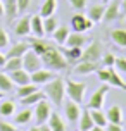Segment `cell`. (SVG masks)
I'll use <instances>...</instances> for the list:
<instances>
[{"instance_id":"30bf717a","label":"cell","mask_w":126,"mask_h":131,"mask_svg":"<svg viewBox=\"0 0 126 131\" xmlns=\"http://www.w3.org/2000/svg\"><path fill=\"white\" fill-rule=\"evenodd\" d=\"M119 16H121V2L119 0H114L109 5H106V12H104L102 21L104 23H111V21H116Z\"/></svg>"},{"instance_id":"52a82bcc","label":"cell","mask_w":126,"mask_h":131,"mask_svg":"<svg viewBox=\"0 0 126 131\" xmlns=\"http://www.w3.org/2000/svg\"><path fill=\"white\" fill-rule=\"evenodd\" d=\"M109 90H111V86L107 85V83H104L102 86H99V88L93 92V95L90 97V100H88V107H90V109H102L104 100H106Z\"/></svg>"},{"instance_id":"f6af8a7d","label":"cell","mask_w":126,"mask_h":131,"mask_svg":"<svg viewBox=\"0 0 126 131\" xmlns=\"http://www.w3.org/2000/svg\"><path fill=\"white\" fill-rule=\"evenodd\" d=\"M90 131H106V128H104V126H97V124H95Z\"/></svg>"},{"instance_id":"4316f807","label":"cell","mask_w":126,"mask_h":131,"mask_svg":"<svg viewBox=\"0 0 126 131\" xmlns=\"http://www.w3.org/2000/svg\"><path fill=\"white\" fill-rule=\"evenodd\" d=\"M104 12H106V5L102 4H95L88 9V17L93 21V23H100L102 17H104Z\"/></svg>"},{"instance_id":"c3c4849f","label":"cell","mask_w":126,"mask_h":131,"mask_svg":"<svg viewBox=\"0 0 126 131\" xmlns=\"http://www.w3.org/2000/svg\"><path fill=\"white\" fill-rule=\"evenodd\" d=\"M4 95H5V93H4V92H0V100H2V98H4Z\"/></svg>"},{"instance_id":"bcb514c9","label":"cell","mask_w":126,"mask_h":131,"mask_svg":"<svg viewBox=\"0 0 126 131\" xmlns=\"http://www.w3.org/2000/svg\"><path fill=\"white\" fill-rule=\"evenodd\" d=\"M121 10L126 14V0H121Z\"/></svg>"},{"instance_id":"f546056e","label":"cell","mask_w":126,"mask_h":131,"mask_svg":"<svg viewBox=\"0 0 126 131\" xmlns=\"http://www.w3.org/2000/svg\"><path fill=\"white\" fill-rule=\"evenodd\" d=\"M14 86H16V85L12 83L10 76H9L5 71H0V92L9 93V92H12V90H14Z\"/></svg>"},{"instance_id":"ffe728a7","label":"cell","mask_w":126,"mask_h":131,"mask_svg":"<svg viewBox=\"0 0 126 131\" xmlns=\"http://www.w3.org/2000/svg\"><path fill=\"white\" fill-rule=\"evenodd\" d=\"M17 0H5L4 2V14L7 17V23H12L17 16Z\"/></svg>"},{"instance_id":"484cf974","label":"cell","mask_w":126,"mask_h":131,"mask_svg":"<svg viewBox=\"0 0 126 131\" xmlns=\"http://www.w3.org/2000/svg\"><path fill=\"white\" fill-rule=\"evenodd\" d=\"M16 111V104L14 100H9V98H2L0 100V117H10Z\"/></svg>"},{"instance_id":"ab89813d","label":"cell","mask_w":126,"mask_h":131,"mask_svg":"<svg viewBox=\"0 0 126 131\" xmlns=\"http://www.w3.org/2000/svg\"><path fill=\"white\" fill-rule=\"evenodd\" d=\"M0 131H17V128L10 123L4 121V119H0Z\"/></svg>"},{"instance_id":"8d00e7d4","label":"cell","mask_w":126,"mask_h":131,"mask_svg":"<svg viewBox=\"0 0 126 131\" xmlns=\"http://www.w3.org/2000/svg\"><path fill=\"white\" fill-rule=\"evenodd\" d=\"M10 45V41H9V35L4 28H0V48H7V47Z\"/></svg>"},{"instance_id":"ba28073f","label":"cell","mask_w":126,"mask_h":131,"mask_svg":"<svg viewBox=\"0 0 126 131\" xmlns=\"http://www.w3.org/2000/svg\"><path fill=\"white\" fill-rule=\"evenodd\" d=\"M93 23L90 17H86L83 14H74L73 17H71V28H73V31L76 33H85L88 29H92L93 28Z\"/></svg>"},{"instance_id":"3957f363","label":"cell","mask_w":126,"mask_h":131,"mask_svg":"<svg viewBox=\"0 0 126 131\" xmlns=\"http://www.w3.org/2000/svg\"><path fill=\"white\" fill-rule=\"evenodd\" d=\"M86 92V83H80V81H73V79H66V95L69 100H73L76 104L83 102Z\"/></svg>"},{"instance_id":"9c48e42d","label":"cell","mask_w":126,"mask_h":131,"mask_svg":"<svg viewBox=\"0 0 126 131\" xmlns=\"http://www.w3.org/2000/svg\"><path fill=\"white\" fill-rule=\"evenodd\" d=\"M54 78H55V71H50L47 67H40L38 71L29 74V79H31V83H35V85H45V83H48Z\"/></svg>"},{"instance_id":"f35d334b","label":"cell","mask_w":126,"mask_h":131,"mask_svg":"<svg viewBox=\"0 0 126 131\" xmlns=\"http://www.w3.org/2000/svg\"><path fill=\"white\" fill-rule=\"evenodd\" d=\"M114 66L118 67V71H119V72H124V74H126V59H124V57H116Z\"/></svg>"},{"instance_id":"277c9868","label":"cell","mask_w":126,"mask_h":131,"mask_svg":"<svg viewBox=\"0 0 126 131\" xmlns=\"http://www.w3.org/2000/svg\"><path fill=\"white\" fill-rule=\"evenodd\" d=\"M104 53V45L100 43L99 40H93L90 41L86 48H83V53H81V59L80 60H90V62H97V60L102 57ZM78 60V62H80Z\"/></svg>"},{"instance_id":"4fadbf2b","label":"cell","mask_w":126,"mask_h":131,"mask_svg":"<svg viewBox=\"0 0 126 131\" xmlns=\"http://www.w3.org/2000/svg\"><path fill=\"white\" fill-rule=\"evenodd\" d=\"M14 33L17 36H28L31 33V16H24L17 21V24L14 26Z\"/></svg>"},{"instance_id":"8fae6325","label":"cell","mask_w":126,"mask_h":131,"mask_svg":"<svg viewBox=\"0 0 126 131\" xmlns=\"http://www.w3.org/2000/svg\"><path fill=\"white\" fill-rule=\"evenodd\" d=\"M29 48H31V47H29V43H26V41H19V43L9 45L7 47V52H5V57L7 59H10V57H23Z\"/></svg>"},{"instance_id":"b9f144b4","label":"cell","mask_w":126,"mask_h":131,"mask_svg":"<svg viewBox=\"0 0 126 131\" xmlns=\"http://www.w3.org/2000/svg\"><path fill=\"white\" fill-rule=\"evenodd\" d=\"M29 4H31V0H17V10L19 12H24L28 7H29Z\"/></svg>"},{"instance_id":"60d3db41","label":"cell","mask_w":126,"mask_h":131,"mask_svg":"<svg viewBox=\"0 0 126 131\" xmlns=\"http://www.w3.org/2000/svg\"><path fill=\"white\" fill-rule=\"evenodd\" d=\"M114 62H116L114 53H106V55H104V64H106V67H112Z\"/></svg>"},{"instance_id":"e0dca14e","label":"cell","mask_w":126,"mask_h":131,"mask_svg":"<svg viewBox=\"0 0 126 131\" xmlns=\"http://www.w3.org/2000/svg\"><path fill=\"white\" fill-rule=\"evenodd\" d=\"M97 69H99V62L80 60L78 66L74 67V72H76V74H92V72H97Z\"/></svg>"},{"instance_id":"ee69618b","label":"cell","mask_w":126,"mask_h":131,"mask_svg":"<svg viewBox=\"0 0 126 131\" xmlns=\"http://www.w3.org/2000/svg\"><path fill=\"white\" fill-rule=\"evenodd\" d=\"M5 62H7L5 53H2V52H0V67H4V66H5Z\"/></svg>"},{"instance_id":"7a4b0ae2","label":"cell","mask_w":126,"mask_h":131,"mask_svg":"<svg viewBox=\"0 0 126 131\" xmlns=\"http://www.w3.org/2000/svg\"><path fill=\"white\" fill-rule=\"evenodd\" d=\"M45 97L50 100V104L54 105H62L64 104V97H66V79L55 76L54 79H50L48 83H45L43 88Z\"/></svg>"},{"instance_id":"d6a6232c","label":"cell","mask_w":126,"mask_h":131,"mask_svg":"<svg viewBox=\"0 0 126 131\" xmlns=\"http://www.w3.org/2000/svg\"><path fill=\"white\" fill-rule=\"evenodd\" d=\"M31 119H33V111H31V109H24V111L17 112V116L14 117V123L19 124V126H23V124L31 123Z\"/></svg>"},{"instance_id":"4dcf8cb0","label":"cell","mask_w":126,"mask_h":131,"mask_svg":"<svg viewBox=\"0 0 126 131\" xmlns=\"http://www.w3.org/2000/svg\"><path fill=\"white\" fill-rule=\"evenodd\" d=\"M90 114H92V119L97 126H104V128L107 126L109 121H107V116L102 109H90Z\"/></svg>"},{"instance_id":"681fc988","label":"cell","mask_w":126,"mask_h":131,"mask_svg":"<svg viewBox=\"0 0 126 131\" xmlns=\"http://www.w3.org/2000/svg\"><path fill=\"white\" fill-rule=\"evenodd\" d=\"M104 2H107V0H104Z\"/></svg>"},{"instance_id":"ac0fdd59","label":"cell","mask_w":126,"mask_h":131,"mask_svg":"<svg viewBox=\"0 0 126 131\" xmlns=\"http://www.w3.org/2000/svg\"><path fill=\"white\" fill-rule=\"evenodd\" d=\"M31 31L36 38H43L45 36V28H43V17L40 14L31 16Z\"/></svg>"},{"instance_id":"8992f818","label":"cell","mask_w":126,"mask_h":131,"mask_svg":"<svg viewBox=\"0 0 126 131\" xmlns=\"http://www.w3.org/2000/svg\"><path fill=\"white\" fill-rule=\"evenodd\" d=\"M40 67H43L40 55H38L36 52H33V50L29 48V50H28V52L23 55V69H26V71L31 74V72L38 71Z\"/></svg>"},{"instance_id":"7bdbcfd3","label":"cell","mask_w":126,"mask_h":131,"mask_svg":"<svg viewBox=\"0 0 126 131\" xmlns=\"http://www.w3.org/2000/svg\"><path fill=\"white\" fill-rule=\"evenodd\" d=\"M106 131H123V128H121V124H116V123H107Z\"/></svg>"},{"instance_id":"1f68e13d","label":"cell","mask_w":126,"mask_h":131,"mask_svg":"<svg viewBox=\"0 0 126 131\" xmlns=\"http://www.w3.org/2000/svg\"><path fill=\"white\" fill-rule=\"evenodd\" d=\"M55 9H57V0H45L40 7V16L41 17H48V16H52L55 12Z\"/></svg>"},{"instance_id":"d4e9b609","label":"cell","mask_w":126,"mask_h":131,"mask_svg":"<svg viewBox=\"0 0 126 131\" xmlns=\"http://www.w3.org/2000/svg\"><path fill=\"white\" fill-rule=\"evenodd\" d=\"M69 28L67 26H59L55 31L52 33V38H54V41L57 43L59 47H62V45H66V40H67V36H69Z\"/></svg>"},{"instance_id":"7c38bea8","label":"cell","mask_w":126,"mask_h":131,"mask_svg":"<svg viewBox=\"0 0 126 131\" xmlns=\"http://www.w3.org/2000/svg\"><path fill=\"white\" fill-rule=\"evenodd\" d=\"M90 43V38L86 36V35H83V33H76V31H73V33H69V36H67V40H66V45L67 47H83L85 45H88Z\"/></svg>"},{"instance_id":"5b68a950","label":"cell","mask_w":126,"mask_h":131,"mask_svg":"<svg viewBox=\"0 0 126 131\" xmlns=\"http://www.w3.org/2000/svg\"><path fill=\"white\" fill-rule=\"evenodd\" d=\"M50 114H52V104L47 102L45 98H43V100H40V102L36 104V107H35L33 119L36 121V124H43V123L48 121Z\"/></svg>"},{"instance_id":"74e56055","label":"cell","mask_w":126,"mask_h":131,"mask_svg":"<svg viewBox=\"0 0 126 131\" xmlns=\"http://www.w3.org/2000/svg\"><path fill=\"white\" fill-rule=\"evenodd\" d=\"M71 5H73V9H76V10H83V9H86V4H88V0H67Z\"/></svg>"},{"instance_id":"d590c367","label":"cell","mask_w":126,"mask_h":131,"mask_svg":"<svg viewBox=\"0 0 126 131\" xmlns=\"http://www.w3.org/2000/svg\"><path fill=\"white\" fill-rule=\"evenodd\" d=\"M97 78H99V81H102V83H107L109 81V67H102V69H97Z\"/></svg>"},{"instance_id":"44dd1931","label":"cell","mask_w":126,"mask_h":131,"mask_svg":"<svg viewBox=\"0 0 126 131\" xmlns=\"http://www.w3.org/2000/svg\"><path fill=\"white\" fill-rule=\"evenodd\" d=\"M109 86H114V88H121V90H126V83L124 79L119 76V71H114L112 67H109V81H107Z\"/></svg>"},{"instance_id":"83f0119b","label":"cell","mask_w":126,"mask_h":131,"mask_svg":"<svg viewBox=\"0 0 126 131\" xmlns=\"http://www.w3.org/2000/svg\"><path fill=\"white\" fill-rule=\"evenodd\" d=\"M45 98V93L41 92V90H36V92H33L31 95H28V97L21 98V105H24V107H29V105H36L40 100H43Z\"/></svg>"},{"instance_id":"9a60e30c","label":"cell","mask_w":126,"mask_h":131,"mask_svg":"<svg viewBox=\"0 0 126 131\" xmlns=\"http://www.w3.org/2000/svg\"><path fill=\"white\" fill-rule=\"evenodd\" d=\"M9 76H10V79H12V83L16 86H21V85H26V83H29L31 79H29V72L26 71V69H17V71H10L7 72Z\"/></svg>"},{"instance_id":"7402d4cb","label":"cell","mask_w":126,"mask_h":131,"mask_svg":"<svg viewBox=\"0 0 126 131\" xmlns=\"http://www.w3.org/2000/svg\"><path fill=\"white\" fill-rule=\"evenodd\" d=\"M107 121L109 123H116V124H121L123 123V111H121L119 105H111L106 112Z\"/></svg>"},{"instance_id":"e575fe53","label":"cell","mask_w":126,"mask_h":131,"mask_svg":"<svg viewBox=\"0 0 126 131\" xmlns=\"http://www.w3.org/2000/svg\"><path fill=\"white\" fill-rule=\"evenodd\" d=\"M23 67V57H10V59H7L5 66H4V69L5 72H10V71H17Z\"/></svg>"},{"instance_id":"836d02e7","label":"cell","mask_w":126,"mask_h":131,"mask_svg":"<svg viewBox=\"0 0 126 131\" xmlns=\"http://www.w3.org/2000/svg\"><path fill=\"white\" fill-rule=\"evenodd\" d=\"M43 28H45V33L47 35H52L57 28H59V19L55 16H48V17H43Z\"/></svg>"},{"instance_id":"6da1fadb","label":"cell","mask_w":126,"mask_h":131,"mask_svg":"<svg viewBox=\"0 0 126 131\" xmlns=\"http://www.w3.org/2000/svg\"><path fill=\"white\" fill-rule=\"evenodd\" d=\"M29 47H31L33 52H36L40 55L43 67L50 69V71H64V69H67L69 62L62 55V52H60V48L57 47L55 41L52 43V41H48L45 38H36L35 36V38L29 40Z\"/></svg>"},{"instance_id":"d6986e66","label":"cell","mask_w":126,"mask_h":131,"mask_svg":"<svg viewBox=\"0 0 126 131\" xmlns=\"http://www.w3.org/2000/svg\"><path fill=\"white\" fill-rule=\"evenodd\" d=\"M47 124H48V128L52 131H66V123L59 116V112H52L48 121H47Z\"/></svg>"},{"instance_id":"603a6c76","label":"cell","mask_w":126,"mask_h":131,"mask_svg":"<svg viewBox=\"0 0 126 131\" xmlns=\"http://www.w3.org/2000/svg\"><path fill=\"white\" fill-rule=\"evenodd\" d=\"M78 126H80V131H90L93 126H95L90 111H83V112H81L80 119H78Z\"/></svg>"},{"instance_id":"7dc6e473","label":"cell","mask_w":126,"mask_h":131,"mask_svg":"<svg viewBox=\"0 0 126 131\" xmlns=\"http://www.w3.org/2000/svg\"><path fill=\"white\" fill-rule=\"evenodd\" d=\"M2 16H4V2L0 0V17H2Z\"/></svg>"},{"instance_id":"2e32d148","label":"cell","mask_w":126,"mask_h":131,"mask_svg":"<svg viewBox=\"0 0 126 131\" xmlns=\"http://www.w3.org/2000/svg\"><path fill=\"white\" fill-rule=\"evenodd\" d=\"M60 52L66 57L67 62H78V60L81 59L83 48H81V47H64V48H60Z\"/></svg>"},{"instance_id":"f1b7e54d","label":"cell","mask_w":126,"mask_h":131,"mask_svg":"<svg viewBox=\"0 0 126 131\" xmlns=\"http://www.w3.org/2000/svg\"><path fill=\"white\" fill-rule=\"evenodd\" d=\"M36 90H40L38 88V85H35V83H26V85H21V86H17V90H16V97L19 98H24V97H28V95H31L33 92H36Z\"/></svg>"},{"instance_id":"cb8c5ba5","label":"cell","mask_w":126,"mask_h":131,"mask_svg":"<svg viewBox=\"0 0 126 131\" xmlns=\"http://www.w3.org/2000/svg\"><path fill=\"white\" fill-rule=\"evenodd\" d=\"M111 40L112 43L119 47V48H126V29L124 28H118L111 31Z\"/></svg>"},{"instance_id":"5bb4252c","label":"cell","mask_w":126,"mask_h":131,"mask_svg":"<svg viewBox=\"0 0 126 131\" xmlns=\"http://www.w3.org/2000/svg\"><path fill=\"white\" fill-rule=\"evenodd\" d=\"M64 114H66L67 121H71V123H76L81 116V109H80V104H76L73 100H69L66 105H64Z\"/></svg>"}]
</instances>
